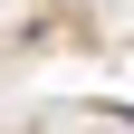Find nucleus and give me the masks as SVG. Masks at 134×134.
Wrapping results in <instances>:
<instances>
[{"label": "nucleus", "instance_id": "obj_1", "mask_svg": "<svg viewBox=\"0 0 134 134\" xmlns=\"http://www.w3.org/2000/svg\"><path fill=\"white\" fill-rule=\"evenodd\" d=\"M115 115H125V125H134V105H115Z\"/></svg>", "mask_w": 134, "mask_h": 134}]
</instances>
